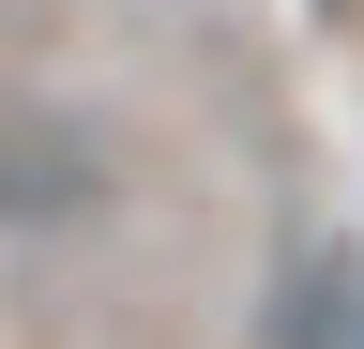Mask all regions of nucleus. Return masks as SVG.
Listing matches in <instances>:
<instances>
[{"label": "nucleus", "instance_id": "f257e3e1", "mask_svg": "<svg viewBox=\"0 0 364 349\" xmlns=\"http://www.w3.org/2000/svg\"><path fill=\"white\" fill-rule=\"evenodd\" d=\"M122 198V152L76 107H0V243H61Z\"/></svg>", "mask_w": 364, "mask_h": 349}, {"label": "nucleus", "instance_id": "f03ea898", "mask_svg": "<svg viewBox=\"0 0 364 349\" xmlns=\"http://www.w3.org/2000/svg\"><path fill=\"white\" fill-rule=\"evenodd\" d=\"M258 334H273V349H364V258H349V243H304L289 274H273Z\"/></svg>", "mask_w": 364, "mask_h": 349}]
</instances>
